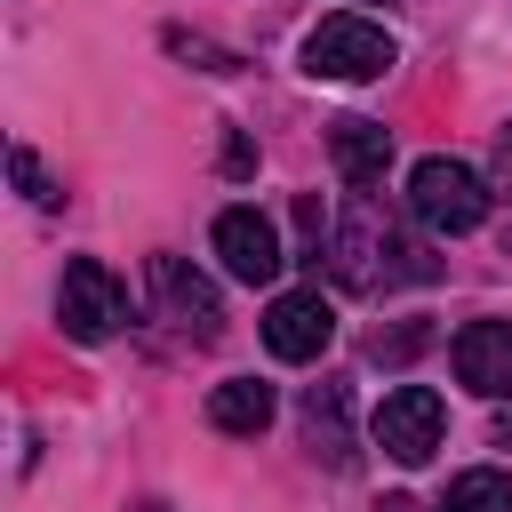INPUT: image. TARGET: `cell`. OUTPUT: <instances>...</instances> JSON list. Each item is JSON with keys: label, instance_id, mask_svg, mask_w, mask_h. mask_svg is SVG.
Segmentation results:
<instances>
[{"label": "cell", "instance_id": "6da1fadb", "mask_svg": "<svg viewBox=\"0 0 512 512\" xmlns=\"http://www.w3.org/2000/svg\"><path fill=\"white\" fill-rule=\"evenodd\" d=\"M488 176L480 168H464V160H448V152H432V160H416L408 168V208H416V224H432V232H480V216H488Z\"/></svg>", "mask_w": 512, "mask_h": 512}, {"label": "cell", "instance_id": "7a4b0ae2", "mask_svg": "<svg viewBox=\"0 0 512 512\" xmlns=\"http://www.w3.org/2000/svg\"><path fill=\"white\" fill-rule=\"evenodd\" d=\"M392 64H400V48L368 16H320L304 32V72L312 80H384Z\"/></svg>", "mask_w": 512, "mask_h": 512}, {"label": "cell", "instance_id": "3957f363", "mask_svg": "<svg viewBox=\"0 0 512 512\" xmlns=\"http://www.w3.org/2000/svg\"><path fill=\"white\" fill-rule=\"evenodd\" d=\"M56 320H64L72 344H112L120 320H128V288L112 280V264L72 256V264H64V288H56Z\"/></svg>", "mask_w": 512, "mask_h": 512}, {"label": "cell", "instance_id": "277c9868", "mask_svg": "<svg viewBox=\"0 0 512 512\" xmlns=\"http://www.w3.org/2000/svg\"><path fill=\"white\" fill-rule=\"evenodd\" d=\"M208 248H216V264L232 272V280H248V288H264V280H280V264H288V248H280V224L264 216V208H224L216 216V232H208Z\"/></svg>", "mask_w": 512, "mask_h": 512}, {"label": "cell", "instance_id": "5b68a950", "mask_svg": "<svg viewBox=\"0 0 512 512\" xmlns=\"http://www.w3.org/2000/svg\"><path fill=\"white\" fill-rule=\"evenodd\" d=\"M328 248H336V280L360 288V296H376V288H392V280H416L408 264H392V256H416V248H400L376 216H344V224L328 232Z\"/></svg>", "mask_w": 512, "mask_h": 512}, {"label": "cell", "instance_id": "8992f818", "mask_svg": "<svg viewBox=\"0 0 512 512\" xmlns=\"http://www.w3.org/2000/svg\"><path fill=\"white\" fill-rule=\"evenodd\" d=\"M440 432H448V408H440L432 384L384 392V408H376V448H384L392 464H424V456L440 448Z\"/></svg>", "mask_w": 512, "mask_h": 512}, {"label": "cell", "instance_id": "52a82bcc", "mask_svg": "<svg viewBox=\"0 0 512 512\" xmlns=\"http://www.w3.org/2000/svg\"><path fill=\"white\" fill-rule=\"evenodd\" d=\"M328 336H336V312H328L320 288H288V296H272V312H264V344H272V360H320Z\"/></svg>", "mask_w": 512, "mask_h": 512}, {"label": "cell", "instance_id": "ba28073f", "mask_svg": "<svg viewBox=\"0 0 512 512\" xmlns=\"http://www.w3.org/2000/svg\"><path fill=\"white\" fill-rule=\"evenodd\" d=\"M448 360H456V384H472L480 400H512V320H464Z\"/></svg>", "mask_w": 512, "mask_h": 512}, {"label": "cell", "instance_id": "9c48e42d", "mask_svg": "<svg viewBox=\"0 0 512 512\" xmlns=\"http://www.w3.org/2000/svg\"><path fill=\"white\" fill-rule=\"evenodd\" d=\"M152 296H160V312H168L176 328H192L200 344L224 336V304H216V288H208L184 256H152Z\"/></svg>", "mask_w": 512, "mask_h": 512}, {"label": "cell", "instance_id": "30bf717a", "mask_svg": "<svg viewBox=\"0 0 512 512\" xmlns=\"http://www.w3.org/2000/svg\"><path fill=\"white\" fill-rule=\"evenodd\" d=\"M328 152H336V176H344L352 192H368V184H384V168H392V128L344 112V120H328Z\"/></svg>", "mask_w": 512, "mask_h": 512}, {"label": "cell", "instance_id": "8fae6325", "mask_svg": "<svg viewBox=\"0 0 512 512\" xmlns=\"http://www.w3.org/2000/svg\"><path fill=\"white\" fill-rule=\"evenodd\" d=\"M304 440H312V456H328L336 472L352 464V400H344V384H312V392H304Z\"/></svg>", "mask_w": 512, "mask_h": 512}, {"label": "cell", "instance_id": "7c38bea8", "mask_svg": "<svg viewBox=\"0 0 512 512\" xmlns=\"http://www.w3.org/2000/svg\"><path fill=\"white\" fill-rule=\"evenodd\" d=\"M208 424L232 432V440L264 432V424H272V384H256V376H224V384L208 392Z\"/></svg>", "mask_w": 512, "mask_h": 512}, {"label": "cell", "instance_id": "4fadbf2b", "mask_svg": "<svg viewBox=\"0 0 512 512\" xmlns=\"http://www.w3.org/2000/svg\"><path fill=\"white\" fill-rule=\"evenodd\" d=\"M440 512H512V472H496V464H472V472H456Z\"/></svg>", "mask_w": 512, "mask_h": 512}, {"label": "cell", "instance_id": "5bb4252c", "mask_svg": "<svg viewBox=\"0 0 512 512\" xmlns=\"http://www.w3.org/2000/svg\"><path fill=\"white\" fill-rule=\"evenodd\" d=\"M488 192H496V208L512 216V120L496 128V168H488Z\"/></svg>", "mask_w": 512, "mask_h": 512}, {"label": "cell", "instance_id": "9a60e30c", "mask_svg": "<svg viewBox=\"0 0 512 512\" xmlns=\"http://www.w3.org/2000/svg\"><path fill=\"white\" fill-rule=\"evenodd\" d=\"M168 48H176V56H200V72H240L224 48H208V40H192V32H168Z\"/></svg>", "mask_w": 512, "mask_h": 512}, {"label": "cell", "instance_id": "2e32d148", "mask_svg": "<svg viewBox=\"0 0 512 512\" xmlns=\"http://www.w3.org/2000/svg\"><path fill=\"white\" fill-rule=\"evenodd\" d=\"M8 168H16V184H24V192H32V200H40V208H56V184H48V176H40V160H32V152H24V144H16V160H8Z\"/></svg>", "mask_w": 512, "mask_h": 512}, {"label": "cell", "instance_id": "e0dca14e", "mask_svg": "<svg viewBox=\"0 0 512 512\" xmlns=\"http://www.w3.org/2000/svg\"><path fill=\"white\" fill-rule=\"evenodd\" d=\"M384 8H392V0H384Z\"/></svg>", "mask_w": 512, "mask_h": 512}]
</instances>
